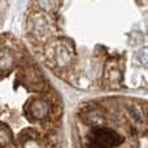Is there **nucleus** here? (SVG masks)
Returning <instances> with one entry per match:
<instances>
[{
  "label": "nucleus",
  "instance_id": "1",
  "mask_svg": "<svg viewBox=\"0 0 148 148\" xmlns=\"http://www.w3.org/2000/svg\"><path fill=\"white\" fill-rule=\"evenodd\" d=\"M0 148H66L61 94L12 33L0 34Z\"/></svg>",
  "mask_w": 148,
  "mask_h": 148
},
{
  "label": "nucleus",
  "instance_id": "2",
  "mask_svg": "<svg viewBox=\"0 0 148 148\" xmlns=\"http://www.w3.org/2000/svg\"><path fill=\"white\" fill-rule=\"evenodd\" d=\"M9 8L10 4L8 1H0V29L4 26V22L9 13Z\"/></svg>",
  "mask_w": 148,
  "mask_h": 148
},
{
  "label": "nucleus",
  "instance_id": "3",
  "mask_svg": "<svg viewBox=\"0 0 148 148\" xmlns=\"http://www.w3.org/2000/svg\"><path fill=\"white\" fill-rule=\"evenodd\" d=\"M138 59L140 60L143 64H148V48H143L138 55Z\"/></svg>",
  "mask_w": 148,
  "mask_h": 148
},
{
  "label": "nucleus",
  "instance_id": "4",
  "mask_svg": "<svg viewBox=\"0 0 148 148\" xmlns=\"http://www.w3.org/2000/svg\"><path fill=\"white\" fill-rule=\"evenodd\" d=\"M147 116H148V113H147Z\"/></svg>",
  "mask_w": 148,
  "mask_h": 148
}]
</instances>
